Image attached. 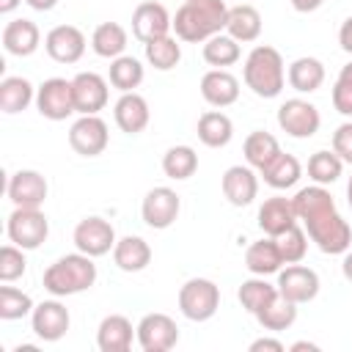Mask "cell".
I'll return each instance as SVG.
<instances>
[{
	"label": "cell",
	"mask_w": 352,
	"mask_h": 352,
	"mask_svg": "<svg viewBox=\"0 0 352 352\" xmlns=\"http://www.w3.org/2000/svg\"><path fill=\"white\" fill-rule=\"evenodd\" d=\"M6 234L22 250H36L50 236V220H47V214L41 209L14 206V212L8 214V223H6Z\"/></svg>",
	"instance_id": "obj_6"
},
{
	"label": "cell",
	"mask_w": 352,
	"mask_h": 352,
	"mask_svg": "<svg viewBox=\"0 0 352 352\" xmlns=\"http://www.w3.org/2000/svg\"><path fill=\"white\" fill-rule=\"evenodd\" d=\"M146 50V60L157 69V72H170L173 66H179L182 60V44L176 36H162V38H154L148 44H143Z\"/></svg>",
	"instance_id": "obj_38"
},
{
	"label": "cell",
	"mask_w": 352,
	"mask_h": 352,
	"mask_svg": "<svg viewBox=\"0 0 352 352\" xmlns=\"http://www.w3.org/2000/svg\"><path fill=\"white\" fill-rule=\"evenodd\" d=\"M138 344L143 352H168L179 344V327L168 314H146L138 322Z\"/></svg>",
	"instance_id": "obj_12"
},
{
	"label": "cell",
	"mask_w": 352,
	"mask_h": 352,
	"mask_svg": "<svg viewBox=\"0 0 352 352\" xmlns=\"http://www.w3.org/2000/svg\"><path fill=\"white\" fill-rule=\"evenodd\" d=\"M36 110L50 121H63L74 113L72 80L50 77L36 88Z\"/></svg>",
	"instance_id": "obj_9"
},
{
	"label": "cell",
	"mask_w": 352,
	"mask_h": 352,
	"mask_svg": "<svg viewBox=\"0 0 352 352\" xmlns=\"http://www.w3.org/2000/svg\"><path fill=\"white\" fill-rule=\"evenodd\" d=\"M234 138V124L223 110H206L198 118V140L209 148H223Z\"/></svg>",
	"instance_id": "obj_31"
},
{
	"label": "cell",
	"mask_w": 352,
	"mask_h": 352,
	"mask_svg": "<svg viewBox=\"0 0 352 352\" xmlns=\"http://www.w3.org/2000/svg\"><path fill=\"white\" fill-rule=\"evenodd\" d=\"M333 151L344 160V162H349L352 165V121H344L336 132H333Z\"/></svg>",
	"instance_id": "obj_44"
},
{
	"label": "cell",
	"mask_w": 352,
	"mask_h": 352,
	"mask_svg": "<svg viewBox=\"0 0 352 352\" xmlns=\"http://www.w3.org/2000/svg\"><path fill=\"white\" fill-rule=\"evenodd\" d=\"M36 102V88L28 77H3L0 80V110L14 116V113H22L28 110V104Z\"/></svg>",
	"instance_id": "obj_29"
},
{
	"label": "cell",
	"mask_w": 352,
	"mask_h": 352,
	"mask_svg": "<svg viewBox=\"0 0 352 352\" xmlns=\"http://www.w3.org/2000/svg\"><path fill=\"white\" fill-rule=\"evenodd\" d=\"M72 94H74V113L80 116H99V110L107 107L110 88L107 80L96 72H80L72 77Z\"/></svg>",
	"instance_id": "obj_11"
},
{
	"label": "cell",
	"mask_w": 352,
	"mask_h": 352,
	"mask_svg": "<svg viewBox=\"0 0 352 352\" xmlns=\"http://www.w3.org/2000/svg\"><path fill=\"white\" fill-rule=\"evenodd\" d=\"M341 272H344V278L352 283V250H346V253H344V261H341Z\"/></svg>",
	"instance_id": "obj_50"
},
{
	"label": "cell",
	"mask_w": 352,
	"mask_h": 352,
	"mask_svg": "<svg viewBox=\"0 0 352 352\" xmlns=\"http://www.w3.org/2000/svg\"><path fill=\"white\" fill-rule=\"evenodd\" d=\"M22 0H0V14H11Z\"/></svg>",
	"instance_id": "obj_52"
},
{
	"label": "cell",
	"mask_w": 352,
	"mask_h": 352,
	"mask_svg": "<svg viewBox=\"0 0 352 352\" xmlns=\"http://www.w3.org/2000/svg\"><path fill=\"white\" fill-rule=\"evenodd\" d=\"M242 154H245V162L256 170H261L267 162H272L278 154H280V146H278V138L264 132V129H256L245 138L242 143Z\"/></svg>",
	"instance_id": "obj_33"
},
{
	"label": "cell",
	"mask_w": 352,
	"mask_h": 352,
	"mask_svg": "<svg viewBox=\"0 0 352 352\" xmlns=\"http://www.w3.org/2000/svg\"><path fill=\"white\" fill-rule=\"evenodd\" d=\"M91 47L99 58H118L126 50V30L118 22H102L96 25L94 36H91Z\"/></svg>",
	"instance_id": "obj_35"
},
{
	"label": "cell",
	"mask_w": 352,
	"mask_h": 352,
	"mask_svg": "<svg viewBox=\"0 0 352 352\" xmlns=\"http://www.w3.org/2000/svg\"><path fill=\"white\" fill-rule=\"evenodd\" d=\"M110 143L107 124L99 116H80L69 129V146L80 157H99Z\"/></svg>",
	"instance_id": "obj_14"
},
{
	"label": "cell",
	"mask_w": 352,
	"mask_h": 352,
	"mask_svg": "<svg viewBox=\"0 0 352 352\" xmlns=\"http://www.w3.org/2000/svg\"><path fill=\"white\" fill-rule=\"evenodd\" d=\"M297 220L305 226L308 239L327 256H338L346 253L352 245V226L338 214L336 201L330 195V190H324L322 184H311L294 192L292 198Z\"/></svg>",
	"instance_id": "obj_1"
},
{
	"label": "cell",
	"mask_w": 352,
	"mask_h": 352,
	"mask_svg": "<svg viewBox=\"0 0 352 352\" xmlns=\"http://www.w3.org/2000/svg\"><path fill=\"white\" fill-rule=\"evenodd\" d=\"M330 99H333V107H336V110H338L341 116L352 118V82L336 80V85H333V94H330Z\"/></svg>",
	"instance_id": "obj_45"
},
{
	"label": "cell",
	"mask_w": 352,
	"mask_h": 352,
	"mask_svg": "<svg viewBox=\"0 0 352 352\" xmlns=\"http://www.w3.org/2000/svg\"><path fill=\"white\" fill-rule=\"evenodd\" d=\"M173 30V16L168 14V8L157 0H143L135 11H132V33L138 41L148 44L154 38H162Z\"/></svg>",
	"instance_id": "obj_13"
},
{
	"label": "cell",
	"mask_w": 352,
	"mask_h": 352,
	"mask_svg": "<svg viewBox=\"0 0 352 352\" xmlns=\"http://www.w3.org/2000/svg\"><path fill=\"white\" fill-rule=\"evenodd\" d=\"M113 118H116V126H118L121 132L138 135V132H143V129L148 126L151 110H148V102H146L140 94L129 91V94H121L118 102L113 104Z\"/></svg>",
	"instance_id": "obj_21"
},
{
	"label": "cell",
	"mask_w": 352,
	"mask_h": 352,
	"mask_svg": "<svg viewBox=\"0 0 352 352\" xmlns=\"http://www.w3.org/2000/svg\"><path fill=\"white\" fill-rule=\"evenodd\" d=\"M138 338V327L124 314H110L96 327V346L102 352H129L132 341Z\"/></svg>",
	"instance_id": "obj_20"
},
{
	"label": "cell",
	"mask_w": 352,
	"mask_h": 352,
	"mask_svg": "<svg viewBox=\"0 0 352 352\" xmlns=\"http://www.w3.org/2000/svg\"><path fill=\"white\" fill-rule=\"evenodd\" d=\"M286 80H289V85H292L297 94H314V91H319L322 82H324V66H322L319 58L302 55V58H297V60L289 63Z\"/></svg>",
	"instance_id": "obj_27"
},
{
	"label": "cell",
	"mask_w": 352,
	"mask_h": 352,
	"mask_svg": "<svg viewBox=\"0 0 352 352\" xmlns=\"http://www.w3.org/2000/svg\"><path fill=\"white\" fill-rule=\"evenodd\" d=\"M261 349H270V352H283L286 346H283V341H278V338H256V341L250 344V352H261Z\"/></svg>",
	"instance_id": "obj_47"
},
{
	"label": "cell",
	"mask_w": 352,
	"mask_h": 352,
	"mask_svg": "<svg viewBox=\"0 0 352 352\" xmlns=\"http://www.w3.org/2000/svg\"><path fill=\"white\" fill-rule=\"evenodd\" d=\"M338 80H344V82H352V60H349L346 66H341V72H338Z\"/></svg>",
	"instance_id": "obj_53"
},
{
	"label": "cell",
	"mask_w": 352,
	"mask_h": 352,
	"mask_svg": "<svg viewBox=\"0 0 352 352\" xmlns=\"http://www.w3.org/2000/svg\"><path fill=\"white\" fill-rule=\"evenodd\" d=\"M30 8H36V11H52L55 6H58V0H25Z\"/></svg>",
	"instance_id": "obj_49"
},
{
	"label": "cell",
	"mask_w": 352,
	"mask_h": 352,
	"mask_svg": "<svg viewBox=\"0 0 352 352\" xmlns=\"http://www.w3.org/2000/svg\"><path fill=\"white\" fill-rule=\"evenodd\" d=\"M204 60L214 69H226V66H234L239 58H242V50H239V41L231 38L228 33H217L212 38L204 41V50H201Z\"/></svg>",
	"instance_id": "obj_36"
},
{
	"label": "cell",
	"mask_w": 352,
	"mask_h": 352,
	"mask_svg": "<svg viewBox=\"0 0 352 352\" xmlns=\"http://www.w3.org/2000/svg\"><path fill=\"white\" fill-rule=\"evenodd\" d=\"M72 239H74V248H77L80 253L91 256V258H99V256L110 253V250L116 248V242H118L113 223H107L104 217H96V214L82 217V220L74 226Z\"/></svg>",
	"instance_id": "obj_7"
},
{
	"label": "cell",
	"mask_w": 352,
	"mask_h": 352,
	"mask_svg": "<svg viewBox=\"0 0 352 352\" xmlns=\"http://www.w3.org/2000/svg\"><path fill=\"white\" fill-rule=\"evenodd\" d=\"M283 256H280V248H278V239L275 236H267V239H256L248 245L245 250V267L250 275H275L280 272L283 267Z\"/></svg>",
	"instance_id": "obj_25"
},
{
	"label": "cell",
	"mask_w": 352,
	"mask_h": 352,
	"mask_svg": "<svg viewBox=\"0 0 352 352\" xmlns=\"http://www.w3.org/2000/svg\"><path fill=\"white\" fill-rule=\"evenodd\" d=\"M341 170H344V160L333 148L330 151L322 148V151H314L308 157V176H311L314 184L327 187V184H333V182L341 179Z\"/></svg>",
	"instance_id": "obj_39"
},
{
	"label": "cell",
	"mask_w": 352,
	"mask_h": 352,
	"mask_svg": "<svg viewBox=\"0 0 352 352\" xmlns=\"http://www.w3.org/2000/svg\"><path fill=\"white\" fill-rule=\"evenodd\" d=\"M258 324L264 330H272V333H280V330H289L294 322H297V302L286 300V297H275L258 316Z\"/></svg>",
	"instance_id": "obj_40"
},
{
	"label": "cell",
	"mask_w": 352,
	"mask_h": 352,
	"mask_svg": "<svg viewBox=\"0 0 352 352\" xmlns=\"http://www.w3.org/2000/svg\"><path fill=\"white\" fill-rule=\"evenodd\" d=\"M242 80L245 85L261 96V99H275L280 96L283 85H286V66L283 58L275 47L270 44H258L248 52L245 66H242Z\"/></svg>",
	"instance_id": "obj_3"
},
{
	"label": "cell",
	"mask_w": 352,
	"mask_h": 352,
	"mask_svg": "<svg viewBox=\"0 0 352 352\" xmlns=\"http://www.w3.org/2000/svg\"><path fill=\"white\" fill-rule=\"evenodd\" d=\"M182 212V198L176 195V190L170 187H151L140 204V214H143V223L148 228H157V231H165L176 223Z\"/></svg>",
	"instance_id": "obj_10"
},
{
	"label": "cell",
	"mask_w": 352,
	"mask_h": 352,
	"mask_svg": "<svg viewBox=\"0 0 352 352\" xmlns=\"http://www.w3.org/2000/svg\"><path fill=\"white\" fill-rule=\"evenodd\" d=\"M319 124H322V116L316 104H311L308 99H286L278 107V126L289 138H297V140L314 138L319 132Z\"/></svg>",
	"instance_id": "obj_8"
},
{
	"label": "cell",
	"mask_w": 352,
	"mask_h": 352,
	"mask_svg": "<svg viewBox=\"0 0 352 352\" xmlns=\"http://www.w3.org/2000/svg\"><path fill=\"white\" fill-rule=\"evenodd\" d=\"M346 204H349V209H352V176H349V182H346Z\"/></svg>",
	"instance_id": "obj_54"
},
{
	"label": "cell",
	"mask_w": 352,
	"mask_h": 352,
	"mask_svg": "<svg viewBox=\"0 0 352 352\" xmlns=\"http://www.w3.org/2000/svg\"><path fill=\"white\" fill-rule=\"evenodd\" d=\"M236 297H239V302H242V308H245L248 314L258 316V314L278 297V286L270 283L264 275H253L250 280H242Z\"/></svg>",
	"instance_id": "obj_32"
},
{
	"label": "cell",
	"mask_w": 352,
	"mask_h": 352,
	"mask_svg": "<svg viewBox=\"0 0 352 352\" xmlns=\"http://www.w3.org/2000/svg\"><path fill=\"white\" fill-rule=\"evenodd\" d=\"M198 170V154L192 146H170L162 154V173L173 182H184Z\"/></svg>",
	"instance_id": "obj_37"
},
{
	"label": "cell",
	"mask_w": 352,
	"mask_h": 352,
	"mask_svg": "<svg viewBox=\"0 0 352 352\" xmlns=\"http://www.w3.org/2000/svg\"><path fill=\"white\" fill-rule=\"evenodd\" d=\"M275 239H278V248H280V256H283L286 264H297V261L305 258V253H308V234H305V228L292 226L289 231H283Z\"/></svg>",
	"instance_id": "obj_42"
},
{
	"label": "cell",
	"mask_w": 352,
	"mask_h": 352,
	"mask_svg": "<svg viewBox=\"0 0 352 352\" xmlns=\"http://www.w3.org/2000/svg\"><path fill=\"white\" fill-rule=\"evenodd\" d=\"M292 226H297V212L292 198L283 195H272L258 206V228L267 236H280L283 231H289Z\"/></svg>",
	"instance_id": "obj_23"
},
{
	"label": "cell",
	"mask_w": 352,
	"mask_h": 352,
	"mask_svg": "<svg viewBox=\"0 0 352 352\" xmlns=\"http://www.w3.org/2000/svg\"><path fill=\"white\" fill-rule=\"evenodd\" d=\"M226 0H184L173 14V33L179 41L204 44L206 38L226 30Z\"/></svg>",
	"instance_id": "obj_2"
},
{
	"label": "cell",
	"mask_w": 352,
	"mask_h": 352,
	"mask_svg": "<svg viewBox=\"0 0 352 352\" xmlns=\"http://www.w3.org/2000/svg\"><path fill=\"white\" fill-rule=\"evenodd\" d=\"M220 308V286L209 278H190L179 289V311L190 322H206Z\"/></svg>",
	"instance_id": "obj_5"
},
{
	"label": "cell",
	"mask_w": 352,
	"mask_h": 352,
	"mask_svg": "<svg viewBox=\"0 0 352 352\" xmlns=\"http://www.w3.org/2000/svg\"><path fill=\"white\" fill-rule=\"evenodd\" d=\"M226 33L231 38H236L239 44H248V41H256L261 36V14L248 6V3H239L234 8H228V19H226Z\"/></svg>",
	"instance_id": "obj_28"
},
{
	"label": "cell",
	"mask_w": 352,
	"mask_h": 352,
	"mask_svg": "<svg viewBox=\"0 0 352 352\" xmlns=\"http://www.w3.org/2000/svg\"><path fill=\"white\" fill-rule=\"evenodd\" d=\"M223 195L231 206H248L258 195V176L250 165H231L220 179Z\"/></svg>",
	"instance_id": "obj_19"
},
{
	"label": "cell",
	"mask_w": 352,
	"mask_h": 352,
	"mask_svg": "<svg viewBox=\"0 0 352 352\" xmlns=\"http://www.w3.org/2000/svg\"><path fill=\"white\" fill-rule=\"evenodd\" d=\"M72 324V316H69V308L55 297V300H44L33 308L30 314V327L33 333L41 338V341H60L66 336Z\"/></svg>",
	"instance_id": "obj_16"
},
{
	"label": "cell",
	"mask_w": 352,
	"mask_h": 352,
	"mask_svg": "<svg viewBox=\"0 0 352 352\" xmlns=\"http://www.w3.org/2000/svg\"><path fill=\"white\" fill-rule=\"evenodd\" d=\"M324 0H292V8L300 11V14H308V11H316Z\"/></svg>",
	"instance_id": "obj_48"
},
{
	"label": "cell",
	"mask_w": 352,
	"mask_h": 352,
	"mask_svg": "<svg viewBox=\"0 0 352 352\" xmlns=\"http://www.w3.org/2000/svg\"><path fill=\"white\" fill-rule=\"evenodd\" d=\"M113 261L124 272H140L151 264V248L143 236H135V234L121 236L113 248Z\"/></svg>",
	"instance_id": "obj_26"
},
{
	"label": "cell",
	"mask_w": 352,
	"mask_h": 352,
	"mask_svg": "<svg viewBox=\"0 0 352 352\" xmlns=\"http://www.w3.org/2000/svg\"><path fill=\"white\" fill-rule=\"evenodd\" d=\"M258 173H261V179H264L272 190H289V187H294V184L300 182L302 165H300V160H297L294 154L280 151V154H278L272 162H267Z\"/></svg>",
	"instance_id": "obj_30"
},
{
	"label": "cell",
	"mask_w": 352,
	"mask_h": 352,
	"mask_svg": "<svg viewBox=\"0 0 352 352\" xmlns=\"http://www.w3.org/2000/svg\"><path fill=\"white\" fill-rule=\"evenodd\" d=\"M41 283L52 297H72V294L88 292L96 283V264L91 256H85L80 250L66 253L44 270Z\"/></svg>",
	"instance_id": "obj_4"
},
{
	"label": "cell",
	"mask_w": 352,
	"mask_h": 352,
	"mask_svg": "<svg viewBox=\"0 0 352 352\" xmlns=\"http://www.w3.org/2000/svg\"><path fill=\"white\" fill-rule=\"evenodd\" d=\"M47 179L38 173V170H16L8 176V184H6V195L14 206H33V209H41V204L47 201Z\"/></svg>",
	"instance_id": "obj_18"
},
{
	"label": "cell",
	"mask_w": 352,
	"mask_h": 352,
	"mask_svg": "<svg viewBox=\"0 0 352 352\" xmlns=\"http://www.w3.org/2000/svg\"><path fill=\"white\" fill-rule=\"evenodd\" d=\"M278 294L280 297H286V300H292V302H297V305H302V302H311L316 294H319V275L311 270V267H305V264H289L286 270H280L278 272Z\"/></svg>",
	"instance_id": "obj_15"
},
{
	"label": "cell",
	"mask_w": 352,
	"mask_h": 352,
	"mask_svg": "<svg viewBox=\"0 0 352 352\" xmlns=\"http://www.w3.org/2000/svg\"><path fill=\"white\" fill-rule=\"evenodd\" d=\"M338 44H341L344 52L352 55V16H346V19L341 22V28H338Z\"/></svg>",
	"instance_id": "obj_46"
},
{
	"label": "cell",
	"mask_w": 352,
	"mask_h": 352,
	"mask_svg": "<svg viewBox=\"0 0 352 352\" xmlns=\"http://www.w3.org/2000/svg\"><path fill=\"white\" fill-rule=\"evenodd\" d=\"M44 50L55 63H77L85 55V36L74 25H55L44 36Z\"/></svg>",
	"instance_id": "obj_17"
},
{
	"label": "cell",
	"mask_w": 352,
	"mask_h": 352,
	"mask_svg": "<svg viewBox=\"0 0 352 352\" xmlns=\"http://www.w3.org/2000/svg\"><path fill=\"white\" fill-rule=\"evenodd\" d=\"M41 44V33H38V25L33 19H11L6 22L3 28V47L8 55H16V58H28L38 50Z\"/></svg>",
	"instance_id": "obj_24"
},
{
	"label": "cell",
	"mask_w": 352,
	"mask_h": 352,
	"mask_svg": "<svg viewBox=\"0 0 352 352\" xmlns=\"http://www.w3.org/2000/svg\"><path fill=\"white\" fill-rule=\"evenodd\" d=\"M33 300L30 294H25L22 289L14 286H0V319L14 322V319H25L33 314Z\"/></svg>",
	"instance_id": "obj_41"
},
{
	"label": "cell",
	"mask_w": 352,
	"mask_h": 352,
	"mask_svg": "<svg viewBox=\"0 0 352 352\" xmlns=\"http://www.w3.org/2000/svg\"><path fill=\"white\" fill-rule=\"evenodd\" d=\"M146 72H143V63L132 55H118L110 60V72H107V80L113 88H118L121 94H129L135 91L140 82H143Z\"/></svg>",
	"instance_id": "obj_34"
},
{
	"label": "cell",
	"mask_w": 352,
	"mask_h": 352,
	"mask_svg": "<svg viewBox=\"0 0 352 352\" xmlns=\"http://www.w3.org/2000/svg\"><path fill=\"white\" fill-rule=\"evenodd\" d=\"M289 349H292V352H300V349H311V352H316L319 346H316V344H311V341H297V344H292Z\"/></svg>",
	"instance_id": "obj_51"
},
{
	"label": "cell",
	"mask_w": 352,
	"mask_h": 352,
	"mask_svg": "<svg viewBox=\"0 0 352 352\" xmlns=\"http://www.w3.org/2000/svg\"><path fill=\"white\" fill-rule=\"evenodd\" d=\"M201 96L206 104L223 110L239 99V80L226 69H209L201 77Z\"/></svg>",
	"instance_id": "obj_22"
},
{
	"label": "cell",
	"mask_w": 352,
	"mask_h": 352,
	"mask_svg": "<svg viewBox=\"0 0 352 352\" xmlns=\"http://www.w3.org/2000/svg\"><path fill=\"white\" fill-rule=\"evenodd\" d=\"M28 270V261H25V250L19 245H3L0 248V280L3 283H11L16 278H22Z\"/></svg>",
	"instance_id": "obj_43"
}]
</instances>
